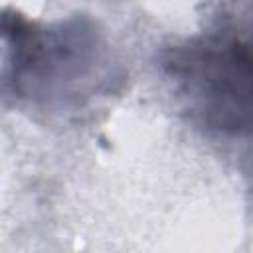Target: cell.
Instances as JSON below:
<instances>
[{"instance_id": "cell-1", "label": "cell", "mask_w": 253, "mask_h": 253, "mask_svg": "<svg viewBox=\"0 0 253 253\" xmlns=\"http://www.w3.org/2000/svg\"><path fill=\"white\" fill-rule=\"evenodd\" d=\"M190 107L231 134H253V45L241 40H208L174 49L166 61Z\"/></svg>"}]
</instances>
